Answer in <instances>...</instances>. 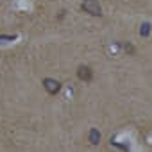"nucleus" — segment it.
Listing matches in <instances>:
<instances>
[{
  "label": "nucleus",
  "mask_w": 152,
  "mask_h": 152,
  "mask_svg": "<svg viewBox=\"0 0 152 152\" xmlns=\"http://www.w3.org/2000/svg\"><path fill=\"white\" fill-rule=\"evenodd\" d=\"M83 9L93 16H100L102 15V9H100V4L97 2V0H84L83 2Z\"/></svg>",
  "instance_id": "f257e3e1"
},
{
  "label": "nucleus",
  "mask_w": 152,
  "mask_h": 152,
  "mask_svg": "<svg viewBox=\"0 0 152 152\" xmlns=\"http://www.w3.org/2000/svg\"><path fill=\"white\" fill-rule=\"evenodd\" d=\"M43 86H45V90H47L50 95H56V93L61 90V83L56 81V79H45V81H43Z\"/></svg>",
  "instance_id": "f03ea898"
},
{
  "label": "nucleus",
  "mask_w": 152,
  "mask_h": 152,
  "mask_svg": "<svg viewBox=\"0 0 152 152\" xmlns=\"http://www.w3.org/2000/svg\"><path fill=\"white\" fill-rule=\"evenodd\" d=\"M77 75H79V79L81 81H91V77H93V73H91V70L88 68V66H79V70H77Z\"/></svg>",
  "instance_id": "7ed1b4c3"
},
{
  "label": "nucleus",
  "mask_w": 152,
  "mask_h": 152,
  "mask_svg": "<svg viewBox=\"0 0 152 152\" xmlns=\"http://www.w3.org/2000/svg\"><path fill=\"white\" fill-rule=\"evenodd\" d=\"M99 141H100V132H99V129H91V131H90V143H91V145H99Z\"/></svg>",
  "instance_id": "20e7f679"
},
{
  "label": "nucleus",
  "mask_w": 152,
  "mask_h": 152,
  "mask_svg": "<svg viewBox=\"0 0 152 152\" xmlns=\"http://www.w3.org/2000/svg\"><path fill=\"white\" fill-rule=\"evenodd\" d=\"M140 34H141V36H148V34H150V23H148V22L141 23V27H140Z\"/></svg>",
  "instance_id": "39448f33"
},
{
  "label": "nucleus",
  "mask_w": 152,
  "mask_h": 152,
  "mask_svg": "<svg viewBox=\"0 0 152 152\" xmlns=\"http://www.w3.org/2000/svg\"><path fill=\"white\" fill-rule=\"evenodd\" d=\"M13 41V36H0V41Z\"/></svg>",
  "instance_id": "423d86ee"
}]
</instances>
